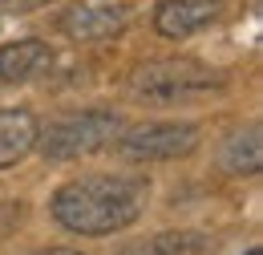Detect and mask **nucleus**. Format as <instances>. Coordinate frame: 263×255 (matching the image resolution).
Wrapping results in <instances>:
<instances>
[{
  "instance_id": "obj_1",
  "label": "nucleus",
  "mask_w": 263,
  "mask_h": 255,
  "mask_svg": "<svg viewBox=\"0 0 263 255\" xmlns=\"http://www.w3.org/2000/svg\"><path fill=\"white\" fill-rule=\"evenodd\" d=\"M150 183L138 174H85L53 194L49 211L73 235H118L142 219Z\"/></svg>"
},
{
  "instance_id": "obj_2",
  "label": "nucleus",
  "mask_w": 263,
  "mask_h": 255,
  "mask_svg": "<svg viewBox=\"0 0 263 255\" xmlns=\"http://www.w3.org/2000/svg\"><path fill=\"white\" fill-rule=\"evenodd\" d=\"M122 118L114 110H81L69 114L53 126L36 130V150L49 162H73L85 154H98L105 146H114V138L122 134Z\"/></svg>"
},
{
  "instance_id": "obj_3",
  "label": "nucleus",
  "mask_w": 263,
  "mask_h": 255,
  "mask_svg": "<svg viewBox=\"0 0 263 255\" xmlns=\"http://www.w3.org/2000/svg\"><path fill=\"white\" fill-rule=\"evenodd\" d=\"M198 126L191 122H146V126L122 130L114 138V150L126 162H174L198 150Z\"/></svg>"
},
{
  "instance_id": "obj_4",
  "label": "nucleus",
  "mask_w": 263,
  "mask_h": 255,
  "mask_svg": "<svg viewBox=\"0 0 263 255\" xmlns=\"http://www.w3.org/2000/svg\"><path fill=\"white\" fill-rule=\"evenodd\" d=\"M219 85H223V77L198 61H154L138 69V77H134L138 97H150V101H182V97L206 94Z\"/></svg>"
},
{
  "instance_id": "obj_5",
  "label": "nucleus",
  "mask_w": 263,
  "mask_h": 255,
  "mask_svg": "<svg viewBox=\"0 0 263 255\" xmlns=\"http://www.w3.org/2000/svg\"><path fill=\"white\" fill-rule=\"evenodd\" d=\"M130 25V8L126 4H77L61 16V32L77 45L89 41H109L118 32H126Z\"/></svg>"
},
{
  "instance_id": "obj_6",
  "label": "nucleus",
  "mask_w": 263,
  "mask_h": 255,
  "mask_svg": "<svg viewBox=\"0 0 263 255\" xmlns=\"http://www.w3.org/2000/svg\"><path fill=\"white\" fill-rule=\"evenodd\" d=\"M219 21L215 0H158L154 4V32L166 41H186Z\"/></svg>"
},
{
  "instance_id": "obj_7",
  "label": "nucleus",
  "mask_w": 263,
  "mask_h": 255,
  "mask_svg": "<svg viewBox=\"0 0 263 255\" xmlns=\"http://www.w3.org/2000/svg\"><path fill=\"white\" fill-rule=\"evenodd\" d=\"M36 122L33 110H21V105H0V170L25 162L36 150Z\"/></svg>"
},
{
  "instance_id": "obj_8",
  "label": "nucleus",
  "mask_w": 263,
  "mask_h": 255,
  "mask_svg": "<svg viewBox=\"0 0 263 255\" xmlns=\"http://www.w3.org/2000/svg\"><path fill=\"white\" fill-rule=\"evenodd\" d=\"M45 57H49V49H45V41H36V37L0 45V85L29 81L36 65H45Z\"/></svg>"
},
{
  "instance_id": "obj_9",
  "label": "nucleus",
  "mask_w": 263,
  "mask_h": 255,
  "mask_svg": "<svg viewBox=\"0 0 263 255\" xmlns=\"http://www.w3.org/2000/svg\"><path fill=\"white\" fill-rule=\"evenodd\" d=\"M223 170L227 174H239V178H251L259 174L263 166V146H259V126H247V134H235L231 142H223Z\"/></svg>"
},
{
  "instance_id": "obj_10",
  "label": "nucleus",
  "mask_w": 263,
  "mask_h": 255,
  "mask_svg": "<svg viewBox=\"0 0 263 255\" xmlns=\"http://www.w3.org/2000/svg\"><path fill=\"white\" fill-rule=\"evenodd\" d=\"M206 235L198 231H162L154 239H146L142 247H126L122 255H206Z\"/></svg>"
},
{
  "instance_id": "obj_11",
  "label": "nucleus",
  "mask_w": 263,
  "mask_h": 255,
  "mask_svg": "<svg viewBox=\"0 0 263 255\" xmlns=\"http://www.w3.org/2000/svg\"><path fill=\"white\" fill-rule=\"evenodd\" d=\"M41 4H49V0H0V8L4 12H16V16H25V12H33Z\"/></svg>"
},
{
  "instance_id": "obj_12",
  "label": "nucleus",
  "mask_w": 263,
  "mask_h": 255,
  "mask_svg": "<svg viewBox=\"0 0 263 255\" xmlns=\"http://www.w3.org/2000/svg\"><path fill=\"white\" fill-rule=\"evenodd\" d=\"M36 255H85V251H73V247H45V251H36Z\"/></svg>"
},
{
  "instance_id": "obj_13",
  "label": "nucleus",
  "mask_w": 263,
  "mask_h": 255,
  "mask_svg": "<svg viewBox=\"0 0 263 255\" xmlns=\"http://www.w3.org/2000/svg\"><path fill=\"white\" fill-rule=\"evenodd\" d=\"M247 255H259V251H255V247H251V251H247Z\"/></svg>"
}]
</instances>
